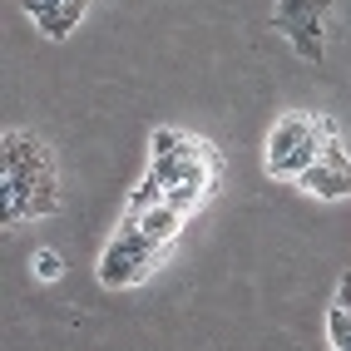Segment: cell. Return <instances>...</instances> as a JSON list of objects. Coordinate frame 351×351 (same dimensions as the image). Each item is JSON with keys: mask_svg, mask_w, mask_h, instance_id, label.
Segmentation results:
<instances>
[{"mask_svg": "<svg viewBox=\"0 0 351 351\" xmlns=\"http://www.w3.org/2000/svg\"><path fill=\"white\" fill-rule=\"evenodd\" d=\"M326 134H332V124L317 119V114H282V119L272 124V134H267V173L297 183L322 158Z\"/></svg>", "mask_w": 351, "mask_h": 351, "instance_id": "cell-1", "label": "cell"}, {"mask_svg": "<svg viewBox=\"0 0 351 351\" xmlns=\"http://www.w3.org/2000/svg\"><path fill=\"white\" fill-rule=\"evenodd\" d=\"M163 252H169V247H158L154 238L138 232L134 218H124V228L109 238V247H104V257H99V282H104L109 292H124V287H134V282H144V277L163 263Z\"/></svg>", "mask_w": 351, "mask_h": 351, "instance_id": "cell-2", "label": "cell"}, {"mask_svg": "<svg viewBox=\"0 0 351 351\" xmlns=\"http://www.w3.org/2000/svg\"><path fill=\"white\" fill-rule=\"evenodd\" d=\"M297 189H302V193H312V198H326V203H332V198H351V158H346L341 144H337V129L326 134L322 158L297 178Z\"/></svg>", "mask_w": 351, "mask_h": 351, "instance_id": "cell-3", "label": "cell"}, {"mask_svg": "<svg viewBox=\"0 0 351 351\" xmlns=\"http://www.w3.org/2000/svg\"><path fill=\"white\" fill-rule=\"evenodd\" d=\"M25 10L35 15V25L50 35V40H64L69 30L80 25L84 15V0H25Z\"/></svg>", "mask_w": 351, "mask_h": 351, "instance_id": "cell-4", "label": "cell"}, {"mask_svg": "<svg viewBox=\"0 0 351 351\" xmlns=\"http://www.w3.org/2000/svg\"><path fill=\"white\" fill-rule=\"evenodd\" d=\"M129 218L138 223V232H144V238H154L158 247H169L178 232H183V218H189V213H178V208L163 198V203H154V208H149V213H129Z\"/></svg>", "mask_w": 351, "mask_h": 351, "instance_id": "cell-5", "label": "cell"}, {"mask_svg": "<svg viewBox=\"0 0 351 351\" xmlns=\"http://www.w3.org/2000/svg\"><path fill=\"white\" fill-rule=\"evenodd\" d=\"M326 341H332V351H351V312L346 307L326 312Z\"/></svg>", "mask_w": 351, "mask_h": 351, "instance_id": "cell-6", "label": "cell"}, {"mask_svg": "<svg viewBox=\"0 0 351 351\" xmlns=\"http://www.w3.org/2000/svg\"><path fill=\"white\" fill-rule=\"evenodd\" d=\"M154 203H163V183H158L154 173H144V183L129 193V213H149Z\"/></svg>", "mask_w": 351, "mask_h": 351, "instance_id": "cell-7", "label": "cell"}, {"mask_svg": "<svg viewBox=\"0 0 351 351\" xmlns=\"http://www.w3.org/2000/svg\"><path fill=\"white\" fill-rule=\"evenodd\" d=\"M60 272H64V257L50 252V247H40V252H35V277H40V282H55Z\"/></svg>", "mask_w": 351, "mask_h": 351, "instance_id": "cell-8", "label": "cell"}, {"mask_svg": "<svg viewBox=\"0 0 351 351\" xmlns=\"http://www.w3.org/2000/svg\"><path fill=\"white\" fill-rule=\"evenodd\" d=\"M337 307L351 312V277H341V292H337Z\"/></svg>", "mask_w": 351, "mask_h": 351, "instance_id": "cell-9", "label": "cell"}]
</instances>
